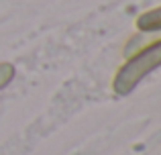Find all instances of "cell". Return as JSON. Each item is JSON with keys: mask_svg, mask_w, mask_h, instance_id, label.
Listing matches in <instances>:
<instances>
[{"mask_svg": "<svg viewBox=\"0 0 161 155\" xmlns=\"http://www.w3.org/2000/svg\"><path fill=\"white\" fill-rule=\"evenodd\" d=\"M161 68V39L153 43L143 45L129 57H125V64L118 68L112 80V90L118 96H126L139 86L149 74Z\"/></svg>", "mask_w": 161, "mask_h": 155, "instance_id": "cell-1", "label": "cell"}, {"mask_svg": "<svg viewBox=\"0 0 161 155\" xmlns=\"http://www.w3.org/2000/svg\"><path fill=\"white\" fill-rule=\"evenodd\" d=\"M137 29L139 31H159L161 29V6L151 8V10L139 14Z\"/></svg>", "mask_w": 161, "mask_h": 155, "instance_id": "cell-2", "label": "cell"}, {"mask_svg": "<svg viewBox=\"0 0 161 155\" xmlns=\"http://www.w3.org/2000/svg\"><path fill=\"white\" fill-rule=\"evenodd\" d=\"M14 74H16V69H14L12 64H8V61H2V64H0V90H4V88L14 80Z\"/></svg>", "mask_w": 161, "mask_h": 155, "instance_id": "cell-3", "label": "cell"}]
</instances>
